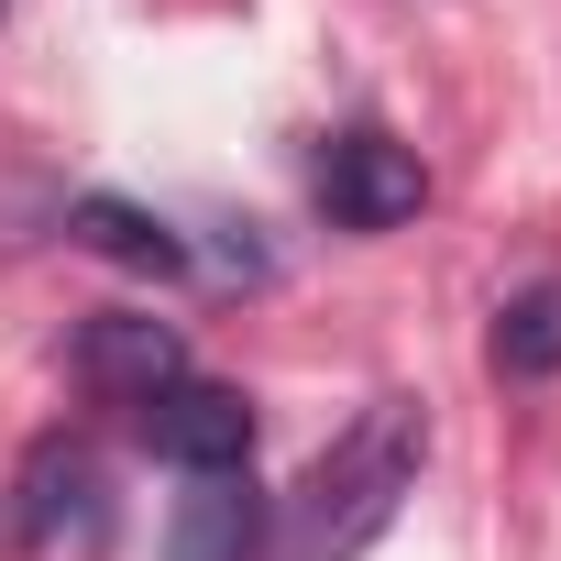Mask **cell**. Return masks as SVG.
<instances>
[{
    "label": "cell",
    "mask_w": 561,
    "mask_h": 561,
    "mask_svg": "<svg viewBox=\"0 0 561 561\" xmlns=\"http://www.w3.org/2000/svg\"><path fill=\"white\" fill-rule=\"evenodd\" d=\"M419 451H430V419H419L408 397H375V408L298 473V495H287V561H353V550L397 517V495L419 484Z\"/></svg>",
    "instance_id": "1"
},
{
    "label": "cell",
    "mask_w": 561,
    "mask_h": 561,
    "mask_svg": "<svg viewBox=\"0 0 561 561\" xmlns=\"http://www.w3.org/2000/svg\"><path fill=\"white\" fill-rule=\"evenodd\" d=\"M419 198H430V165L397 133L353 122V133L320 144V209H331V231H397V220H419Z\"/></svg>",
    "instance_id": "2"
},
{
    "label": "cell",
    "mask_w": 561,
    "mask_h": 561,
    "mask_svg": "<svg viewBox=\"0 0 561 561\" xmlns=\"http://www.w3.org/2000/svg\"><path fill=\"white\" fill-rule=\"evenodd\" d=\"M133 430H144V451L176 462V473H242V462H253V397L220 386V375H176L165 397L133 408Z\"/></svg>",
    "instance_id": "3"
},
{
    "label": "cell",
    "mask_w": 561,
    "mask_h": 561,
    "mask_svg": "<svg viewBox=\"0 0 561 561\" xmlns=\"http://www.w3.org/2000/svg\"><path fill=\"white\" fill-rule=\"evenodd\" d=\"M111 506H100V451L89 440H67V430H45L34 451H23V506H12V528L34 539V550H56V539H89Z\"/></svg>",
    "instance_id": "4"
},
{
    "label": "cell",
    "mask_w": 561,
    "mask_h": 561,
    "mask_svg": "<svg viewBox=\"0 0 561 561\" xmlns=\"http://www.w3.org/2000/svg\"><path fill=\"white\" fill-rule=\"evenodd\" d=\"M78 375L111 397V408H144V397H165L176 375H187V342L165 331V320H133V309H100L89 331H78Z\"/></svg>",
    "instance_id": "5"
},
{
    "label": "cell",
    "mask_w": 561,
    "mask_h": 561,
    "mask_svg": "<svg viewBox=\"0 0 561 561\" xmlns=\"http://www.w3.org/2000/svg\"><path fill=\"white\" fill-rule=\"evenodd\" d=\"M253 539H264L253 473H187V495L165 517V561H253Z\"/></svg>",
    "instance_id": "6"
},
{
    "label": "cell",
    "mask_w": 561,
    "mask_h": 561,
    "mask_svg": "<svg viewBox=\"0 0 561 561\" xmlns=\"http://www.w3.org/2000/svg\"><path fill=\"white\" fill-rule=\"evenodd\" d=\"M78 242L111 253V264H133V275H187V242L154 209H133V198H78Z\"/></svg>",
    "instance_id": "7"
},
{
    "label": "cell",
    "mask_w": 561,
    "mask_h": 561,
    "mask_svg": "<svg viewBox=\"0 0 561 561\" xmlns=\"http://www.w3.org/2000/svg\"><path fill=\"white\" fill-rule=\"evenodd\" d=\"M495 375H561V275H539V287H517L495 309Z\"/></svg>",
    "instance_id": "8"
}]
</instances>
